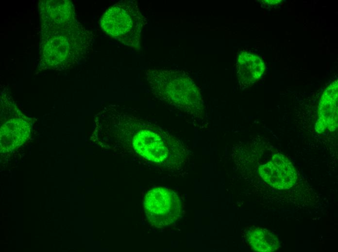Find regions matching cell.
<instances>
[{
  "mask_svg": "<svg viewBox=\"0 0 338 252\" xmlns=\"http://www.w3.org/2000/svg\"><path fill=\"white\" fill-rule=\"evenodd\" d=\"M41 61L52 68L74 64L88 52L91 42L89 33L75 19L69 1H41Z\"/></svg>",
  "mask_w": 338,
  "mask_h": 252,
  "instance_id": "1",
  "label": "cell"
},
{
  "mask_svg": "<svg viewBox=\"0 0 338 252\" xmlns=\"http://www.w3.org/2000/svg\"><path fill=\"white\" fill-rule=\"evenodd\" d=\"M146 76L152 92L158 99L198 120L204 119L202 94L185 72L153 68L146 71Z\"/></svg>",
  "mask_w": 338,
  "mask_h": 252,
  "instance_id": "2",
  "label": "cell"
},
{
  "mask_svg": "<svg viewBox=\"0 0 338 252\" xmlns=\"http://www.w3.org/2000/svg\"><path fill=\"white\" fill-rule=\"evenodd\" d=\"M144 17L133 0L118 1L102 15L101 25L109 35L125 45L138 47Z\"/></svg>",
  "mask_w": 338,
  "mask_h": 252,
  "instance_id": "3",
  "label": "cell"
},
{
  "mask_svg": "<svg viewBox=\"0 0 338 252\" xmlns=\"http://www.w3.org/2000/svg\"><path fill=\"white\" fill-rule=\"evenodd\" d=\"M144 209L149 222L161 228L173 224L180 218L182 204L174 191L164 188H155L146 193Z\"/></svg>",
  "mask_w": 338,
  "mask_h": 252,
  "instance_id": "4",
  "label": "cell"
},
{
  "mask_svg": "<svg viewBox=\"0 0 338 252\" xmlns=\"http://www.w3.org/2000/svg\"><path fill=\"white\" fill-rule=\"evenodd\" d=\"M258 172L262 179L271 187L288 189L296 183L297 174L289 160L282 154H274L270 161L260 165Z\"/></svg>",
  "mask_w": 338,
  "mask_h": 252,
  "instance_id": "5",
  "label": "cell"
},
{
  "mask_svg": "<svg viewBox=\"0 0 338 252\" xmlns=\"http://www.w3.org/2000/svg\"><path fill=\"white\" fill-rule=\"evenodd\" d=\"M338 80L332 82L323 93L318 106L315 130L318 133L326 129L335 131L338 127Z\"/></svg>",
  "mask_w": 338,
  "mask_h": 252,
  "instance_id": "6",
  "label": "cell"
},
{
  "mask_svg": "<svg viewBox=\"0 0 338 252\" xmlns=\"http://www.w3.org/2000/svg\"><path fill=\"white\" fill-rule=\"evenodd\" d=\"M265 64L257 55L242 51L239 54L237 62V70L240 85L248 87L262 77L265 71Z\"/></svg>",
  "mask_w": 338,
  "mask_h": 252,
  "instance_id": "7",
  "label": "cell"
},
{
  "mask_svg": "<svg viewBox=\"0 0 338 252\" xmlns=\"http://www.w3.org/2000/svg\"><path fill=\"white\" fill-rule=\"evenodd\" d=\"M246 236L250 246L258 252H273L280 246L278 238L264 228L252 227L248 230Z\"/></svg>",
  "mask_w": 338,
  "mask_h": 252,
  "instance_id": "8",
  "label": "cell"
}]
</instances>
